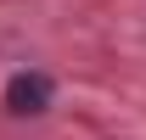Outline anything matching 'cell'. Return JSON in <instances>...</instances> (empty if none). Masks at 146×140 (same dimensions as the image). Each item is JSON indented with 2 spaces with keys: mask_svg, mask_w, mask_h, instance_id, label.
<instances>
[{
  "mask_svg": "<svg viewBox=\"0 0 146 140\" xmlns=\"http://www.w3.org/2000/svg\"><path fill=\"white\" fill-rule=\"evenodd\" d=\"M6 106L11 112H45L51 106V79L45 73H17L6 84Z\"/></svg>",
  "mask_w": 146,
  "mask_h": 140,
  "instance_id": "cell-1",
  "label": "cell"
}]
</instances>
